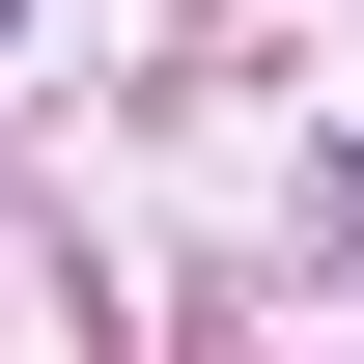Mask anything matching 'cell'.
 I'll list each match as a JSON object with an SVG mask.
<instances>
[{"label":"cell","mask_w":364,"mask_h":364,"mask_svg":"<svg viewBox=\"0 0 364 364\" xmlns=\"http://www.w3.org/2000/svg\"><path fill=\"white\" fill-rule=\"evenodd\" d=\"M336 196H364V168H336Z\"/></svg>","instance_id":"obj_1"}]
</instances>
